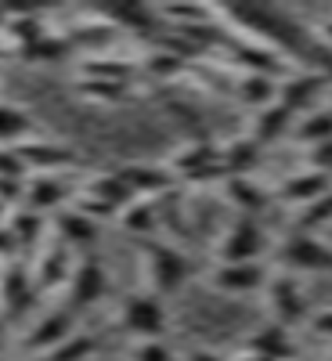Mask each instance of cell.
I'll use <instances>...</instances> for the list:
<instances>
[{"instance_id": "cell-12", "label": "cell", "mask_w": 332, "mask_h": 361, "mask_svg": "<svg viewBox=\"0 0 332 361\" xmlns=\"http://www.w3.org/2000/svg\"><path fill=\"white\" fill-rule=\"evenodd\" d=\"M69 336H76V329H73V311L69 307H54V311H44L33 329L25 333V350H44L51 354L54 347H62Z\"/></svg>"}, {"instance_id": "cell-47", "label": "cell", "mask_w": 332, "mask_h": 361, "mask_svg": "<svg viewBox=\"0 0 332 361\" xmlns=\"http://www.w3.org/2000/svg\"><path fill=\"white\" fill-rule=\"evenodd\" d=\"M0 343H4V318H0Z\"/></svg>"}, {"instance_id": "cell-33", "label": "cell", "mask_w": 332, "mask_h": 361, "mask_svg": "<svg viewBox=\"0 0 332 361\" xmlns=\"http://www.w3.org/2000/svg\"><path fill=\"white\" fill-rule=\"evenodd\" d=\"M127 87L130 83H112V80H80L76 83V94L94 102V105H119L127 102Z\"/></svg>"}, {"instance_id": "cell-14", "label": "cell", "mask_w": 332, "mask_h": 361, "mask_svg": "<svg viewBox=\"0 0 332 361\" xmlns=\"http://www.w3.org/2000/svg\"><path fill=\"white\" fill-rule=\"evenodd\" d=\"M214 289L228 293V296H246L257 289H267L271 282V271L257 260V264H217L214 275H209Z\"/></svg>"}, {"instance_id": "cell-1", "label": "cell", "mask_w": 332, "mask_h": 361, "mask_svg": "<svg viewBox=\"0 0 332 361\" xmlns=\"http://www.w3.org/2000/svg\"><path fill=\"white\" fill-rule=\"evenodd\" d=\"M166 325H170V314L163 307V296H156V293H130L119 304V329L141 343L163 340Z\"/></svg>"}, {"instance_id": "cell-5", "label": "cell", "mask_w": 332, "mask_h": 361, "mask_svg": "<svg viewBox=\"0 0 332 361\" xmlns=\"http://www.w3.org/2000/svg\"><path fill=\"white\" fill-rule=\"evenodd\" d=\"M177 180H188V185H209V180H228L224 159H221V145L214 141H195L188 148H180L170 163Z\"/></svg>"}, {"instance_id": "cell-25", "label": "cell", "mask_w": 332, "mask_h": 361, "mask_svg": "<svg viewBox=\"0 0 332 361\" xmlns=\"http://www.w3.org/2000/svg\"><path fill=\"white\" fill-rule=\"evenodd\" d=\"M224 188H228V199L242 209V217H257L271 206V192H264L253 177H231L224 180Z\"/></svg>"}, {"instance_id": "cell-46", "label": "cell", "mask_w": 332, "mask_h": 361, "mask_svg": "<svg viewBox=\"0 0 332 361\" xmlns=\"http://www.w3.org/2000/svg\"><path fill=\"white\" fill-rule=\"evenodd\" d=\"M325 37H328V44H332V22L325 25Z\"/></svg>"}, {"instance_id": "cell-37", "label": "cell", "mask_w": 332, "mask_h": 361, "mask_svg": "<svg viewBox=\"0 0 332 361\" xmlns=\"http://www.w3.org/2000/svg\"><path fill=\"white\" fill-rule=\"evenodd\" d=\"M25 163L18 156V148H0V177L4 180H25Z\"/></svg>"}, {"instance_id": "cell-19", "label": "cell", "mask_w": 332, "mask_h": 361, "mask_svg": "<svg viewBox=\"0 0 332 361\" xmlns=\"http://www.w3.org/2000/svg\"><path fill=\"white\" fill-rule=\"evenodd\" d=\"M246 350L267 361H296V347H293V329L278 325V322H267L260 325L257 333L246 340Z\"/></svg>"}, {"instance_id": "cell-15", "label": "cell", "mask_w": 332, "mask_h": 361, "mask_svg": "<svg viewBox=\"0 0 332 361\" xmlns=\"http://www.w3.org/2000/svg\"><path fill=\"white\" fill-rule=\"evenodd\" d=\"M69 199H73V185L62 173H37V177H29V185H25V206L44 214V217L62 214Z\"/></svg>"}, {"instance_id": "cell-4", "label": "cell", "mask_w": 332, "mask_h": 361, "mask_svg": "<svg viewBox=\"0 0 332 361\" xmlns=\"http://www.w3.org/2000/svg\"><path fill=\"white\" fill-rule=\"evenodd\" d=\"M267 231L260 228L257 217H242L238 214L231 221V228L224 231V238L217 243V264H257L267 253Z\"/></svg>"}, {"instance_id": "cell-41", "label": "cell", "mask_w": 332, "mask_h": 361, "mask_svg": "<svg viewBox=\"0 0 332 361\" xmlns=\"http://www.w3.org/2000/svg\"><path fill=\"white\" fill-rule=\"evenodd\" d=\"M311 333L314 336H321V340H332V311H318V314H311Z\"/></svg>"}, {"instance_id": "cell-8", "label": "cell", "mask_w": 332, "mask_h": 361, "mask_svg": "<svg viewBox=\"0 0 332 361\" xmlns=\"http://www.w3.org/2000/svg\"><path fill=\"white\" fill-rule=\"evenodd\" d=\"M109 293V271L98 257H83L73 271V279L66 286V300H69V311H83V307H94L98 300Z\"/></svg>"}, {"instance_id": "cell-13", "label": "cell", "mask_w": 332, "mask_h": 361, "mask_svg": "<svg viewBox=\"0 0 332 361\" xmlns=\"http://www.w3.org/2000/svg\"><path fill=\"white\" fill-rule=\"evenodd\" d=\"M15 148L33 177L37 173H66L69 166H76V152L69 145H58V141H22Z\"/></svg>"}, {"instance_id": "cell-7", "label": "cell", "mask_w": 332, "mask_h": 361, "mask_svg": "<svg viewBox=\"0 0 332 361\" xmlns=\"http://www.w3.org/2000/svg\"><path fill=\"white\" fill-rule=\"evenodd\" d=\"M267 307H271V314H275V322L285 325V329H296V325L311 322L307 318V296H304V289H300V279L293 275V271L271 275V282H267Z\"/></svg>"}, {"instance_id": "cell-40", "label": "cell", "mask_w": 332, "mask_h": 361, "mask_svg": "<svg viewBox=\"0 0 332 361\" xmlns=\"http://www.w3.org/2000/svg\"><path fill=\"white\" fill-rule=\"evenodd\" d=\"M307 163H311V170H321V173L332 177V141H321V145L307 148Z\"/></svg>"}, {"instance_id": "cell-30", "label": "cell", "mask_w": 332, "mask_h": 361, "mask_svg": "<svg viewBox=\"0 0 332 361\" xmlns=\"http://www.w3.org/2000/svg\"><path fill=\"white\" fill-rule=\"evenodd\" d=\"M293 137L300 145H321V141H332V109H314L307 116H300L296 119V127H293Z\"/></svg>"}, {"instance_id": "cell-26", "label": "cell", "mask_w": 332, "mask_h": 361, "mask_svg": "<svg viewBox=\"0 0 332 361\" xmlns=\"http://www.w3.org/2000/svg\"><path fill=\"white\" fill-rule=\"evenodd\" d=\"M278 83H282V80H275V76L246 73L242 80L235 83V94H238V102H246V105H253V109L260 112V109H267V105L278 102Z\"/></svg>"}, {"instance_id": "cell-42", "label": "cell", "mask_w": 332, "mask_h": 361, "mask_svg": "<svg viewBox=\"0 0 332 361\" xmlns=\"http://www.w3.org/2000/svg\"><path fill=\"white\" fill-rule=\"evenodd\" d=\"M180 361H228V357H221V354H214V350H188Z\"/></svg>"}, {"instance_id": "cell-22", "label": "cell", "mask_w": 332, "mask_h": 361, "mask_svg": "<svg viewBox=\"0 0 332 361\" xmlns=\"http://www.w3.org/2000/svg\"><path fill=\"white\" fill-rule=\"evenodd\" d=\"M260 156L264 148L246 134V137H235L228 145H221V159H224V170H228V180L231 177H250L257 166H260Z\"/></svg>"}, {"instance_id": "cell-24", "label": "cell", "mask_w": 332, "mask_h": 361, "mask_svg": "<svg viewBox=\"0 0 332 361\" xmlns=\"http://www.w3.org/2000/svg\"><path fill=\"white\" fill-rule=\"evenodd\" d=\"M8 224H11V231L18 235L22 253H37V250L47 243V217H44V214H37V209H29V206L15 209Z\"/></svg>"}, {"instance_id": "cell-11", "label": "cell", "mask_w": 332, "mask_h": 361, "mask_svg": "<svg viewBox=\"0 0 332 361\" xmlns=\"http://www.w3.org/2000/svg\"><path fill=\"white\" fill-rule=\"evenodd\" d=\"M116 173L134 192V199H159V195L173 192V185H177L170 166H152V163H127V166H116Z\"/></svg>"}, {"instance_id": "cell-44", "label": "cell", "mask_w": 332, "mask_h": 361, "mask_svg": "<svg viewBox=\"0 0 332 361\" xmlns=\"http://www.w3.org/2000/svg\"><path fill=\"white\" fill-rule=\"evenodd\" d=\"M238 361H267V357H257V354H250V350H246V354L238 357Z\"/></svg>"}, {"instance_id": "cell-16", "label": "cell", "mask_w": 332, "mask_h": 361, "mask_svg": "<svg viewBox=\"0 0 332 361\" xmlns=\"http://www.w3.org/2000/svg\"><path fill=\"white\" fill-rule=\"evenodd\" d=\"M325 192H332V177H328V173H321V170H300V173H289V177L282 180L278 192H275V199L304 209V206L318 202Z\"/></svg>"}, {"instance_id": "cell-18", "label": "cell", "mask_w": 332, "mask_h": 361, "mask_svg": "<svg viewBox=\"0 0 332 361\" xmlns=\"http://www.w3.org/2000/svg\"><path fill=\"white\" fill-rule=\"evenodd\" d=\"M51 231H54L58 243H66L69 250H83V246H90L98 238V221L87 217L83 209H76V206H66L62 214H54Z\"/></svg>"}, {"instance_id": "cell-20", "label": "cell", "mask_w": 332, "mask_h": 361, "mask_svg": "<svg viewBox=\"0 0 332 361\" xmlns=\"http://www.w3.org/2000/svg\"><path fill=\"white\" fill-rule=\"evenodd\" d=\"M296 112H289L282 102H275V105H267V109H260L257 116H253V130H250V137L260 145V148H267V145H275V141H282V137H289L293 134V127H296Z\"/></svg>"}, {"instance_id": "cell-29", "label": "cell", "mask_w": 332, "mask_h": 361, "mask_svg": "<svg viewBox=\"0 0 332 361\" xmlns=\"http://www.w3.org/2000/svg\"><path fill=\"white\" fill-rule=\"evenodd\" d=\"M80 80H112V83H130V80H134V62L94 54V58H87V62L80 66Z\"/></svg>"}, {"instance_id": "cell-38", "label": "cell", "mask_w": 332, "mask_h": 361, "mask_svg": "<svg viewBox=\"0 0 332 361\" xmlns=\"http://www.w3.org/2000/svg\"><path fill=\"white\" fill-rule=\"evenodd\" d=\"M130 361H177V354L163 340H148V343H137V350L130 354Z\"/></svg>"}, {"instance_id": "cell-31", "label": "cell", "mask_w": 332, "mask_h": 361, "mask_svg": "<svg viewBox=\"0 0 332 361\" xmlns=\"http://www.w3.org/2000/svg\"><path fill=\"white\" fill-rule=\"evenodd\" d=\"M73 51L76 47H73L69 33H47L33 47H25L22 58H25V62H33V66H40V62H66V58H73Z\"/></svg>"}, {"instance_id": "cell-32", "label": "cell", "mask_w": 332, "mask_h": 361, "mask_svg": "<svg viewBox=\"0 0 332 361\" xmlns=\"http://www.w3.org/2000/svg\"><path fill=\"white\" fill-rule=\"evenodd\" d=\"M116 33H119L116 25L94 22V25H80V29H73L69 40H73V47H76V51H87L90 58H94V54H102V51L116 40Z\"/></svg>"}, {"instance_id": "cell-2", "label": "cell", "mask_w": 332, "mask_h": 361, "mask_svg": "<svg viewBox=\"0 0 332 361\" xmlns=\"http://www.w3.org/2000/svg\"><path fill=\"white\" fill-rule=\"evenodd\" d=\"M137 199H134V192L119 180V173L112 170V173H98V177H90L87 185H83V192L76 195V209H83L87 217H94V221H102V217H119L127 206H134Z\"/></svg>"}, {"instance_id": "cell-35", "label": "cell", "mask_w": 332, "mask_h": 361, "mask_svg": "<svg viewBox=\"0 0 332 361\" xmlns=\"http://www.w3.org/2000/svg\"><path fill=\"white\" fill-rule=\"evenodd\" d=\"M98 350V340L94 336H83V333H76V336H69L62 347H54L44 361H87L90 354Z\"/></svg>"}, {"instance_id": "cell-23", "label": "cell", "mask_w": 332, "mask_h": 361, "mask_svg": "<svg viewBox=\"0 0 332 361\" xmlns=\"http://www.w3.org/2000/svg\"><path fill=\"white\" fill-rule=\"evenodd\" d=\"M33 134H37L33 116L11 102H0V148H15V145L29 141Z\"/></svg>"}, {"instance_id": "cell-9", "label": "cell", "mask_w": 332, "mask_h": 361, "mask_svg": "<svg viewBox=\"0 0 332 361\" xmlns=\"http://www.w3.org/2000/svg\"><path fill=\"white\" fill-rule=\"evenodd\" d=\"M29 271H33V282H37V289H62V286H69V279H73V271H76V260H73V250L66 246V243H54L47 246H40L37 250V260L29 264Z\"/></svg>"}, {"instance_id": "cell-27", "label": "cell", "mask_w": 332, "mask_h": 361, "mask_svg": "<svg viewBox=\"0 0 332 361\" xmlns=\"http://www.w3.org/2000/svg\"><path fill=\"white\" fill-rule=\"evenodd\" d=\"M47 33H51V29L44 25V18H40L37 11H11V22H8V29H4V37H8L18 51L33 47V44L44 40Z\"/></svg>"}, {"instance_id": "cell-45", "label": "cell", "mask_w": 332, "mask_h": 361, "mask_svg": "<svg viewBox=\"0 0 332 361\" xmlns=\"http://www.w3.org/2000/svg\"><path fill=\"white\" fill-rule=\"evenodd\" d=\"M4 217H8V202H0V224H4Z\"/></svg>"}, {"instance_id": "cell-28", "label": "cell", "mask_w": 332, "mask_h": 361, "mask_svg": "<svg viewBox=\"0 0 332 361\" xmlns=\"http://www.w3.org/2000/svg\"><path fill=\"white\" fill-rule=\"evenodd\" d=\"M119 224H123L130 235H137V238H152L159 231V202L137 199L134 206H127L123 214H119Z\"/></svg>"}, {"instance_id": "cell-39", "label": "cell", "mask_w": 332, "mask_h": 361, "mask_svg": "<svg viewBox=\"0 0 332 361\" xmlns=\"http://www.w3.org/2000/svg\"><path fill=\"white\" fill-rule=\"evenodd\" d=\"M22 257V243H18V235L11 231V224H0V264H18Z\"/></svg>"}, {"instance_id": "cell-21", "label": "cell", "mask_w": 332, "mask_h": 361, "mask_svg": "<svg viewBox=\"0 0 332 361\" xmlns=\"http://www.w3.org/2000/svg\"><path fill=\"white\" fill-rule=\"evenodd\" d=\"M231 54L238 66H246V73H260V76H282L285 73V58L278 51H267V47H257V44H246V40H235L231 44Z\"/></svg>"}, {"instance_id": "cell-43", "label": "cell", "mask_w": 332, "mask_h": 361, "mask_svg": "<svg viewBox=\"0 0 332 361\" xmlns=\"http://www.w3.org/2000/svg\"><path fill=\"white\" fill-rule=\"evenodd\" d=\"M8 22H11V8H0V33L8 29Z\"/></svg>"}, {"instance_id": "cell-6", "label": "cell", "mask_w": 332, "mask_h": 361, "mask_svg": "<svg viewBox=\"0 0 332 361\" xmlns=\"http://www.w3.org/2000/svg\"><path fill=\"white\" fill-rule=\"evenodd\" d=\"M275 260L282 271H332V246H325L318 235L293 231L285 243L275 250Z\"/></svg>"}, {"instance_id": "cell-36", "label": "cell", "mask_w": 332, "mask_h": 361, "mask_svg": "<svg viewBox=\"0 0 332 361\" xmlns=\"http://www.w3.org/2000/svg\"><path fill=\"white\" fill-rule=\"evenodd\" d=\"M141 66H145V73H148V76H156V80H170V76H177V73H185V58H177L173 51L156 47V51L141 62Z\"/></svg>"}, {"instance_id": "cell-3", "label": "cell", "mask_w": 332, "mask_h": 361, "mask_svg": "<svg viewBox=\"0 0 332 361\" xmlns=\"http://www.w3.org/2000/svg\"><path fill=\"white\" fill-rule=\"evenodd\" d=\"M145 271H148V286L156 296H170L192 275V260L170 243H148L145 246Z\"/></svg>"}, {"instance_id": "cell-10", "label": "cell", "mask_w": 332, "mask_h": 361, "mask_svg": "<svg viewBox=\"0 0 332 361\" xmlns=\"http://www.w3.org/2000/svg\"><path fill=\"white\" fill-rule=\"evenodd\" d=\"M328 87V76L325 73H296V76H282L278 83V102L296 112V116H307L314 109H321V94Z\"/></svg>"}, {"instance_id": "cell-17", "label": "cell", "mask_w": 332, "mask_h": 361, "mask_svg": "<svg viewBox=\"0 0 332 361\" xmlns=\"http://www.w3.org/2000/svg\"><path fill=\"white\" fill-rule=\"evenodd\" d=\"M33 296H37V282L25 264H8L0 271V307H4V314L25 311L33 304Z\"/></svg>"}, {"instance_id": "cell-34", "label": "cell", "mask_w": 332, "mask_h": 361, "mask_svg": "<svg viewBox=\"0 0 332 361\" xmlns=\"http://www.w3.org/2000/svg\"><path fill=\"white\" fill-rule=\"evenodd\" d=\"M325 224H332V192H325L318 202H311V206H304L296 214V231H318V228H325Z\"/></svg>"}]
</instances>
